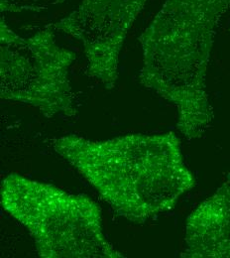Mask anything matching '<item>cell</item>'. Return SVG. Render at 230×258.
Listing matches in <instances>:
<instances>
[{
	"instance_id": "6da1fadb",
	"label": "cell",
	"mask_w": 230,
	"mask_h": 258,
	"mask_svg": "<svg viewBox=\"0 0 230 258\" xmlns=\"http://www.w3.org/2000/svg\"><path fill=\"white\" fill-rule=\"evenodd\" d=\"M53 147L117 216L134 224L173 210L196 186L173 132L103 141L66 135L57 138Z\"/></svg>"
},
{
	"instance_id": "7a4b0ae2",
	"label": "cell",
	"mask_w": 230,
	"mask_h": 258,
	"mask_svg": "<svg viewBox=\"0 0 230 258\" xmlns=\"http://www.w3.org/2000/svg\"><path fill=\"white\" fill-rule=\"evenodd\" d=\"M230 0H167L141 36L140 82L178 110L177 127L201 137L213 120L206 73L218 23Z\"/></svg>"
},
{
	"instance_id": "3957f363",
	"label": "cell",
	"mask_w": 230,
	"mask_h": 258,
	"mask_svg": "<svg viewBox=\"0 0 230 258\" xmlns=\"http://www.w3.org/2000/svg\"><path fill=\"white\" fill-rule=\"evenodd\" d=\"M1 207L24 226L43 258H123L106 238L101 210L85 195L19 174L1 183Z\"/></svg>"
},
{
	"instance_id": "277c9868",
	"label": "cell",
	"mask_w": 230,
	"mask_h": 258,
	"mask_svg": "<svg viewBox=\"0 0 230 258\" xmlns=\"http://www.w3.org/2000/svg\"><path fill=\"white\" fill-rule=\"evenodd\" d=\"M75 54L60 47L52 29L23 38L0 24V95L32 105L48 118L76 114L68 70Z\"/></svg>"
},
{
	"instance_id": "5b68a950",
	"label": "cell",
	"mask_w": 230,
	"mask_h": 258,
	"mask_svg": "<svg viewBox=\"0 0 230 258\" xmlns=\"http://www.w3.org/2000/svg\"><path fill=\"white\" fill-rule=\"evenodd\" d=\"M147 0H84L55 24L82 42L91 76L113 89L126 35Z\"/></svg>"
},
{
	"instance_id": "8992f818",
	"label": "cell",
	"mask_w": 230,
	"mask_h": 258,
	"mask_svg": "<svg viewBox=\"0 0 230 258\" xmlns=\"http://www.w3.org/2000/svg\"><path fill=\"white\" fill-rule=\"evenodd\" d=\"M184 258H230V173L189 216Z\"/></svg>"
},
{
	"instance_id": "52a82bcc",
	"label": "cell",
	"mask_w": 230,
	"mask_h": 258,
	"mask_svg": "<svg viewBox=\"0 0 230 258\" xmlns=\"http://www.w3.org/2000/svg\"><path fill=\"white\" fill-rule=\"evenodd\" d=\"M65 0H0L1 12L42 11Z\"/></svg>"
}]
</instances>
